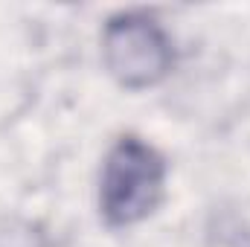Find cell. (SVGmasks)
I'll list each match as a JSON object with an SVG mask.
<instances>
[{"label": "cell", "instance_id": "6da1fadb", "mask_svg": "<svg viewBox=\"0 0 250 247\" xmlns=\"http://www.w3.org/2000/svg\"><path fill=\"white\" fill-rule=\"evenodd\" d=\"M166 160L140 137H120L105 157L99 204L111 227H128L151 215L163 198Z\"/></svg>", "mask_w": 250, "mask_h": 247}, {"label": "cell", "instance_id": "7a4b0ae2", "mask_svg": "<svg viewBox=\"0 0 250 247\" xmlns=\"http://www.w3.org/2000/svg\"><path fill=\"white\" fill-rule=\"evenodd\" d=\"M102 56L111 76L131 90L157 84L172 70V41L146 15H117L102 35Z\"/></svg>", "mask_w": 250, "mask_h": 247}]
</instances>
